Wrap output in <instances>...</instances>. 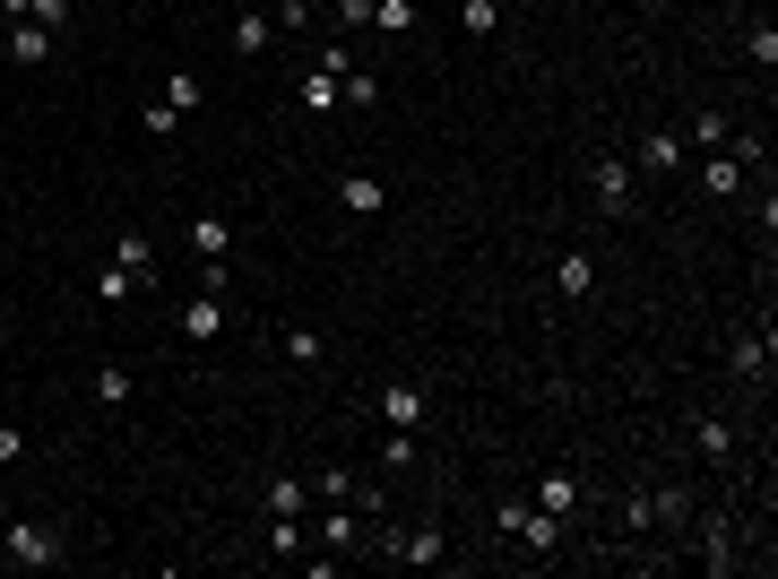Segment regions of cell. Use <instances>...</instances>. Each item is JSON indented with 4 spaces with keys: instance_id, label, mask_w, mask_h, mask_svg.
Returning a JSON list of instances; mask_svg holds the SVG:
<instances>
[{
    "instance_id": "cell-23",
    "label": "cell",
    "mask_w": 778,
    "mask_h": 579,
    "mask_svg": "<svg viewBox=\"0 0 778 579\" xmlns=\"http://www.w3.org/2000/svg\"><path fill=\"white\" fill-rule=\"evenodd\" d=\"M458 26H467V35H493V26H502V0H458Z\"/></svg>"
},
{
    "instance_id": "cell-29",
    "label": "cell",
    "mask_w": 778,
    "mask_h": 579,
    "mask_svg": "<svg viewBox=\"0 0 778 579\" xmlns=\"http://www.w3.org/2000/svg\"><path fill=\"white\" fill-rule=\"evenodd\" d=\"M303 105H337V79H330V70H303Z\"/></svg>"
},
{
    "instance_id": "cell-8",
    "label": "cell",
    "mask_w": 778,
    "mask_h": 579,
    "mask_svg": "<svg viewBox=\"0 0 778 579\" xmlns=\"http://www.w3.org/2000/svg\"><path fill=\"white\" fill-rule=\"evenodd\" d=\"M268 35H277V17H260V9H242V17H234V52H242V61H260V52H268Z\"/></svg>"
},
{
    "instance_id": "cell-19",
    "label": "cell",
    "mask_w": 778,
    "mask_h": 579,
    "mask_svg": "<svg viewBox=\"0 0 778 579\" xmlns=\"http://www.w3.org/2000/svg\"><path fill=\"white\" fill-rule=\"evenodd\" d=\"M692 442H701V459H735V433L718 415H692Z\"/></svg>"
},
{
    "instance_id": "cell-3",
    "label": "cell",
    "mask_w": 778,
    "mask_h": 579,
    "mask_svg": "<svg viewBox=\"0 0 778 579\" xmlns=\"http://www.w3.org/2000/svg\"><path fill=\"white\" fill-rule=\"evenodd\" d=\"M372 415H381L390 433H424V389H416V381H381Z\"/></svg>"
},
{
    "instance_id": "cell-10",
    "label": "cell",
    "mask_w": 778,
    "mask_h": 579,
    "mask_svg": "<svg viewBox=\"0 0 778 579\" xmlns=\"http://www.w3.org/2000/svg\"><path fill=\"white\" fill-rule=\"evenodd\" d=\"M701 563L709 571H735V528L727 519H701Z\"/></svg>"
},
{
    "instance_id": "cell-26",
    "label": "cell",
    "mask_w": 778,
    "mask_h": 579,
    "mask_svg": "<svg viewBox=\"0 0 778 579\" xmlns=\"http://www.w3.org/2000/svg\"><path fill=\"white\" fill-rule=\"evenodd\" d=\"M614 528H623V536H641V528H649V493H623V510H614Z\"/></svg>"
},
{
    "instance_id": "cell-1",
    "label": "cell",
    "mask_w": 778,
    "mask_h": 579,
    "mask_svg": "<svg viewBox=\"0 0 778 579\" xmlns=\"http://www.w3.org/2000/svg\"><path fill=\"white\" fill-rule=\"evenodd\" d=\"M70 554V536L52 528V519H9L0 528V563H17V571H44V563H61Z\"/></svg>"
},
{
    "instance_id": "cell-21",
    "label": "cell",
    "mask_w": 778,
    "mask_h": 579,
    "mask_svg": "<svg viewBox=\"0 0 778 579\" xmlns=\"http://www.w3.org/2000/svg\"><path fill=\"white\" fill-rule=\"evenodd\" d=\"M200 96H208V87H200V70H173V79H165V105H173V113H191Z\"/></svg>"
},
{
    "instance_id": "cell-28",
    "label": "cell",
    "mask_w": 778,
    "mask_h": 579,
    "mask_svg": "<svg viewBox=\"0 0 778 579\" xmlns=\"http://www.w3.org/2000/svg\"><path fill=\"white\" fill-rule=\"evenodd\" d=\"M709 191H718V200H727V191H744V165H735V156H718V165H709Z\"/></svg>"
},
{
    "instance_id": "cell-6",
    "label": "cell",
    "mask_w": 778,
    "mask_h": 579,
    "mask_svg": "<svg viewBox=\"0 0 778 579\" xmlns=\"http://www.w3.org/2000/svg\"><path fill=\"white\" fill-rule=\"evenodd\" d=\"M191 251H200V260H225V251H234V217H217V208L191 217Z\"/></svg>"
},
{
    "instance_id": "cell-2",
    "label": "cell",
    "mask_w": 778,
    "mask_h": 579,
    "mask_svg": "<svg viewBox=\"0 0 778 579\" xmlns=\"http://www.w3.org/2000/svg\"><path fill=\"white\" fill-rule=\"evenodd\" d=\"M588 191H597V217H632V156H597Z\"/></svg>"
},
{
    "instance_id": "cell-16",
    "label": "cell",
    "mask_w": 778,
    "mask_h": 579,
    "mask_svg": "<svg viewBox=\"0 0 778 579\" xmlns=\"http://www.w3.org/2000/svg\"><path fill=\"white\" fill-rule=\"evenodd\" d=\"M537 510L571 519V510H579V475H546V484H537Z\"/></svg>"
},
{
    "instance_id": "cell-30",
    "label": "cell",
    "mask_w": 778,
    "mask_h": 579,
    "mask_svg": "<svg viewBox=\"0 0 778 579\" xmlns=\"http://www.w3.org/2000/svg\"><path fill=\"white\" fill-rule=\"evenodd\" d=\"M26 459V433H17V424H0V467H17Z\"/></svg>"
},
{
    "instance_id": "cell-27",
    "label": "cell",
    "mask_w": 778,
    "mask_h": 579,
    "mask_svg": "<svg viewBox=\"0 0 778 579\" xmlns=\"http://www.w3.org/2000/svg\"><path fill=\"white\" fill-rule=\"evenodd\" d=\"M381 467H390V475H398V467H416V433H390V442H381Z\"/></svg>"
},
{
    "instance_id": "cell-15",
    "label": "cell",
    "mask_w": 778,
    "mask_h": 579,
    "mask_svg": "<svg viewBox=\"0 0 778 579\" xmlns=\"http://www.w3.org/2000/svg\"><path fill=\"white\" fill-rule=\"evenodd\" d=\"M641 165H649V173H674V165H683V138H674V130H649V138H641Z\"/></svg>"
},
{
    "instance_id": "cell-22",
    "label": "cell",
    "mask_w": 778,
    "mask_h": 579,
    "mask_svg": "<svg viewBox=\"0 0 778 579\" xmlns=\"http://www.w3.org/2000/svg\"><path fill=\"white\" fill-rule=\"evenodd\" d=\"M303 502H312V484H286V475H277V484H268V519H295V510H303Z\"/></svg>"
},
{
    "instance_id": "cell-14",
    "label": "cell",
    "mask_w": 778,
    "mask_h": 579,
    "mask_svg": "<svg viewBox=\"0 0 778 579\" xmlns=\"http://www.w3.org/2000/svg\"><path fill=\"white\" fill-rule=\"evenodd\" d=\"M554 286H562V294H588V286H597V260H588V251H562V260H554Z\"/></svg>"
},
{
    "instance_id": "cell-17",
    "label": "cell",
    "mask_w": 778,
    "mask_h": 579,
    "mask_svg": "<svg viewBox=\"0 0 778 579\" xmlns=\"http://www.w3.org/2000/svg\"><path fill=\"white\" fill-rule=\"evenodd\" d=\"M277 354H286V363H321L330 338H321V329H277Z\"/></svg>"
},
{
    "instance_id": "cell-12",
    "label": "cell",
    "mask_w": 778,
    "mask_h": 579,
    "mask_svg": "<svg viewBox=\"0 0 778 579\" xmlns=\"http://www.w3.org/2000/svg\"><path fill=\"white\" fill-rule=\"evenodd\" d=\"M52 44H61V35H44L35 17H17V26H9V61H44Z\"/></svg>"
},
{
    "instance_id": "cell-20",
    "label": "cell",
    "mask_w": 778,
    "mask_h": 579,
    "mask_svg": "<svg viewBox=\"0 0 778 579\" xmlns=\"http://www.w3.org/2000/svg\"><path fill=\"white\" fill-rule=\"evenodd\" d=\"M372 26L381 35H416V0H372Z\"/></svg>"
},
{
    "instance_id": "cell-5",
    "label": "cell",
    "mask_w": 778,
    "mask_h": 579,
    "mask_svg": "<svg viewBox=\"0 0 778 579\" xmlns=\"http://www.w3.org/2000/svg\"><path fill=\"white\" fill-rule=\"evenodd\" d=\"M182 338H191V347H217V338H225V303L208 294V286L182 303Z\"/></svg>"
},
{
    "instance_id": "cell-4",
    "label": "cell",
    "mask_w": 778,
    "mask_h": 579,
    "mask_svg": "<svg viewBox=\"0 0 778 579\" xmlns=\"http://www.w3.org/2000/svg\"><path fill=\"white\" fill-rule=\"evenodd\" d=\"M502 528H511L528 554H562V519H554V510H519V502H511V510H502Z\"/></svg>"
},
{
    "instance_id": "cell-7",
    "label": "cell",
    "mask_w": 778,
    "mask_h": 579,
    "mask_svg": "<svg viewBox=\"0 0 778 579\" xmlns=\"http://www.w3.org/2000/svg\"><path fill=\"white\" fill-rule=\"evenodd\" d=\"M727 363H735V381H770V329H762V338H735Z\"/></svg>"
},
{
    "instance_id": "cell-11",
    "label": "cell",
    "mask_w": 778,
    "mask_h": 579,
    "mask_svg": "<svg viewBox=\"0 0 778 579\" xmlns=\"http://www.w3.org/2000/svg\"><path fill=\"white\" fill-rule=\"evenodd\" d=\"M87 389H96V407H130V389H139V381H130V363H96V381H87Z\"/></svg>"
},
{
    "instance_id": "cell-25",
    "label": "cell",
    "mask_w": 778,
    "mask_h": 579,
    "mask_svg": "<svg viewBox=\"0 0 778 579\" xmlns=\"http://www.w3.org/2000/svg\"><path fill=\"white\" fill-rule=\"evenodd\" d=\"M130 286H139V277H130L121 260H112V268H96V303H130Z\"/></svg>"
},
{
    "instance_id": "cell-13",
    "label": "cell",
    "mask_w": 778,
    "mask_h": 579,
    "mask_svg": "<svg viewBox=\"0 0 778 579\" xmlns=\"http://www.w3.org/2000/svg\"><path fill=\"white\" fill-rule=\"evenodd\" d=\"M112 260H121V268H130L139 286L156 277V242H147V233H121V242H112Z\"/></svg>"
},
{
    "instance_id": "cell-24",
    "label": "cell",
    "mask_w": 778,
    "mask_h": 579,
    "mask_svg": "<svg viewBox=\"0 0 778 579\" xmlns=\"http://www.w3.org/2000/svg\"><path fill=\"white\" fill-rule=\"evenodd\" d=\"M727 138H735L727 113H692V147H727Z\"/></svg>"
},
{
    "instance_id": "cell-9",
    "label": "cell",
    "mask_w": 778,
    "mask_h": 579,
    "mask_svg": "<svg viewBox=\"0 0 778 579\" xmlns=\"http://www.w3.org/2000/svg\"><path fill=\"white\" fill-rule=\"evenodd\" d=\"M337 200H346L355 217H381V208H390V191H381L372 173H346V182H337Z\"/></svg>"
},
{
    "instance_id": "cell-18",
    "label": "cell",
    "mask_w": 778,
    "mask_h": 579,
    "mask_svg": "<svg viewBox=\"0 0 778 579\" xmlns=\"http://www.w3.org/2000/svg\"><path fill=\"white\" fill-rule=\"evenodd\" d=\"M337 105L372 113V105H381V79H372V70H346V79H337Z\"/></svg>"
}]
</instances>
